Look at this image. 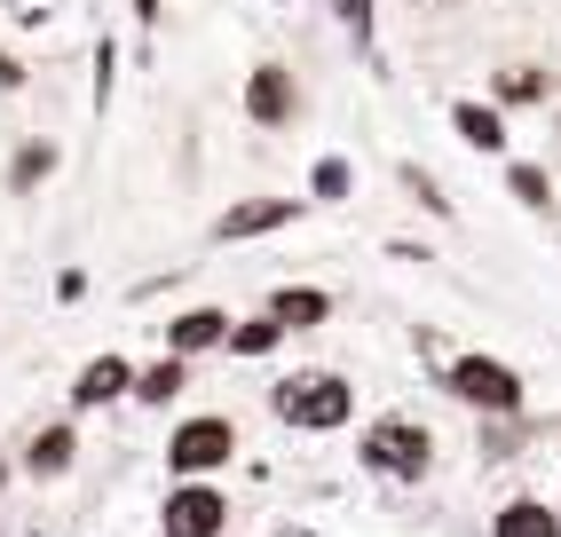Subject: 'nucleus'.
Masks as SVG:
<instances>
[{"instance_id":"obj_11","label":"nucleus","mask_w":561,"mask_h":537,"mask_svg":"<svg viewBox=\"0 0 561 537\" xmlns=\"http://www.w3.org/2000/svg\"><path fill=\"white\" fill-rule=\"evenodd\" d=\"M270 317H277L285 332H309V324L332 317V293H317V285H285V293L270 300Z\"/></svg>"},{"instance_id":"obj_7","label":"nucleus","mask_w":561,"mask_h":537,"mask_svg":"<svg viewBox=\"0 0 561 537\" xmlns=\"http://www.w3.org/2000/svg\"><path fill=\"white\" fill-rule=\"evenodd\" d=\"M293 214H301V198H245V206H230V214L214 221V238L238 245V238H261V229H285Z\"/></svg>"},{"instance_id":"obj_13","label":"nucleus","mask_w":561,"mask_h":537,"mask_svg":"<svg viewBox=\"0 0 561 537\" xmlns=\"http://www.w3.org/2000/svg\"><path fill=\"white\" fill-rule=\"evenodd\" d=\"M71 450H80V443H71V427H48V435H32L24 467H32V475H64V467H71Z\"/></svg>"},{"instance_id":"obj_17","label":"nucleus","mask_w":561,"mask_h":537,"mask_svg":"<svg viewBox=\"0 0 561 537\" xmlns=\"http://www.w3.org/2000/svg\"><path fill=\"white\" fill-rule=\"evenodd\" d=\"M506 190H514L522 206H553V182H546L538 167H506Z\"/></svg>"},{"instance_id":"obj_10","label":"nucleus","mask_w":561,"mask_h":537,"mask_svg":"<svg viewBox=\"0 0 561 537\" xmlns=\"http://www.w3.org/2000/svg\"><path fill=\"white\" fill-rule=\"evenodd\" d=\"M491 537H561V514L538 506V498H506L499 522H491Z\"/></svg>"},{"instance_id":"obj_3","label":"nucleus","mask_w":561,"mask_h":537,"mask_svg":"<svg viewBox=\"0 0 561 537\" xmlns=\"http://www.w3.org/2000/svg\"><path fill=\"white\" fill-rule=\"evenodd\" d=\"M451 396L474 403V411H491V419H514L522 411V372L499 364V356H459L451 364Z\"/></svg>"},{"instance_id":"obj_23","label":"nucleus","mask_w":561,"mask_h":537,"mask_svg":"<svg viewBox=\"0 0 561 537\" xmlns=\"http://www.w3.org/2000/svg\"><path fill=\"white\" fill-rule=\"evenodd\" d=\"M285 537H301V529H285Z\"/></svg>"},{"instance_id":"obj_20","label":"nucleus","mask_w":561,"mask_h":537,"mask_svg":"<svg viewBox=\"0 0 561 537\" xmlns=\"http://www.w3.org/2000/svg\"><path fill=\"white\" fill-rule=\"evenodd\" d=\"M341 24L356 32V41H371V9H364V0H341Z\"/></svg>"},{"instance_id":"obj_2","label":"nucleus","mask_w":561,"mask_h":537,"mask_svg":"<svg viewBox=\"0 0 561 537\" xmlns=\"http://www.w3.org/2000/svg\"><path fill=\"white\" fill-rule=\"evenodd\" d=\"M364 467L388 475V482H420L435 467V435L420 427V419H371L364 427Z\"/></svg>"},{"instance_id":"obj_18","label":"nucleus","mask_w":561,"mask_h":537,"mask_svg":"<svg viewBox=\"0 0 561 537\" xmlns=\"http://www.w3.org/2000/svg\"><path fill=\"white\" fill-rule=\"evenodd\" d=\"M348 159H317V174H309V190H317V198H348Z\"/></svg>"},{"instance_id":"obj_15","label":"nucleus","mask_w":561,"mask_h":537,"mask_svg":"<svg viewBox=\"0 0 561 537\" xmlns=\"http://www.w3.org/2000/svg\"><path fill=\"white\" fill-rule=\"evenodd\" d=\"M277 340H285V324H277V317H253V324H238V332H230V356H270Z\"/></svg>"},{"instance_id":"obj_12","label":"nucleus","mask_w":561,"mask_h":537,"mask_svg":"<svg viewBox=\"0 0 561 537\" xmlns=\"http://www.w3.org/2000/svg\"><path fill=\"white\" fill-rule=\"evenodd\" d=\"M451 127H459V142H474V150H506V119L491 103H451Z\"/></svg>"},{"instance_id":"obj_1","label":"nucleus","mask_w":561,"mask_h":537,"mask_svg":"<svg viewBox=\"0 0 561 537\" xmlns=\"http://www.w3.org/2000/svg\"><path fill=\"white\" fill-rule=\"evenodd\" d=\"M270 411L285 419V427H309V435H324V427H348L356 388H348L341 372H293L285 388L270 396Z\"/></svg>"},{"instance_id":"obj_14","label":"nucleus","mask_w":561,"mask_h":537,"mask_svg":"<svg viewBox=\"0 0 561 537\" xmlns=\"http://www.w3.org/2000/svg\"><path fill=\"white\" fill-rule=\"evenodd\" d=\"M491 95H499V103H538V95H546V71H538V64H506L499 80H491Z\"/></svg>"},{"instance_id":"obj_9","label":"nucleus","mask_w":561,"mask_h":537,"mask_svg":"<svg viewBox=\"0 0 561 537\" xmlns=\"http://www.w3.org/2000/svg\"><path fill=\"white\" fill-rule=\"evenodd\" d=\"M221 340H230V317H221V309H191V317H174V324H167V349H174V356L221 349Z\"/></svg>"},{"instance_id":"obj_19","label":"nucleus","mask_w":561,"mask_h":537,"mask_svg":"<svg viewBox=\"0 0 561 537\" xmlns=\"http://www.w3.org/2000/svg\"><path fill=\"white\" fill-rule=\"evenodd\" d=\"M48 167H56V150H48V142H41V150H16V174H9V182H16V190H32Z\"/></svg>"},{"instance_id":"obj_4","label":"nucleus","mask_w":561,"mask_h":537,"mask_svg":"<svg viewBox=\"0 0 561 537\" xmlns=\"http://www.w3.org/2000/svg\"><path fill=\"white\" fill-rule=\"evenodd\" d=\"M230 450H238L230 419H182L174 443H167V467L174 475H214V467H230Z\"/></svg>"},{"instance_id":"obj_6","label":"nucleus","mask_w":561,"mask_h":537,"mask_svg":"<svg viewBox=\"0 0 561 537\" xmlns=\"http://www.w3.org/2000/svg\"><path fill=\"white\" fill-rule=\"evenodd\" d=\"M293 111H301V88H293V71H285V64H261L253 80H245V119H253V127H285Z\"/></svg>"},{"instance_id":"obj_8","label":"nucleus","mask_w":561,"mask_h":537,"mask_svg":"<svg viewBox=\"0 0 561 537\" xmlns=\"http://www.w3.org/2000/svg\"><path fill=\"white\" fill-rule=\"evenodd\" d=\"M111 396H135V372H127V356H95L80 379H71V403H80V411H95V403H111Z\"/></svg>"},{"instance_id":"obj_22","label":"nucleus","mask_w":561,"mask_h":537,"mask_svg":"<svg viewBox=\"0 0 561 537\" xmlns=\"http://www.w3.org/2000/svg\"><path fill=\"white\" fill-rule=\"evenodd\" d=\"M16 16H24V24H41V16H48V0H16Z\"/></svg>"},{"instance_id":"obj_16","label":"nucleus","mask_w":561,"mask_h":537,"mask_svg":"<svg viewBox=\"0 0 561 537\" xmlns=\"http://www.w3.org/2000/svg\"><path fill=\"white\" fill-rule=\"evenodd\" d=\"M135 396H142V403H167V396H182V356L167 349V364H151V372L135 379Z\"/></svg>"},{"instance_id":"obj_21","label":"nucleus","mask_w":561,"mask_h":537,"mask_svg":"<svg viewBox=\"0 0 561 537\" xmlns=\"http://www.w3.org/2000/svg\"><path fill=\"white\" fill-rule=\"evenodd\" d=\"M0 88H24V64L16 56H0Z\"/></svg>"},{"instance_id":"obj_5","label":"nucleus","mask_w":561,"mask_h":537,"mask_svg":"<svg viewBox=\"0 0 561 537\" xmlns=\"http://www.w3.org/2000/svg\"><path fill=\"white\" fill-rule=\"evenodd\" d=\"M221 529H230V498L206 482H182L159 514V537H221Z\"/></svg>"}]
</instances>
